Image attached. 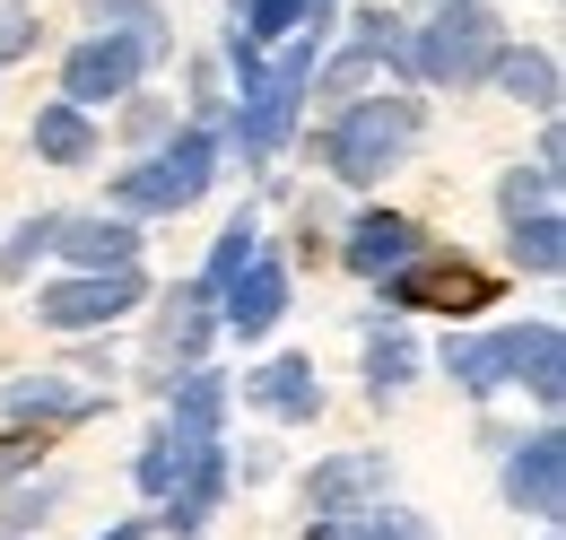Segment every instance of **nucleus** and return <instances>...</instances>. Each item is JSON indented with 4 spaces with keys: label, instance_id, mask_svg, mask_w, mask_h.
Here are the masks:
<instances>
[{
    "label": "nucleus",
    "instance_id": "obj_15",
    "mask_svg": "<svg viewBox=\"0 0 566 540\" xmlns=\"http://www.w3.org/2000/svg\"><path fill=\"white\" fill-rule=\"evenodd\" d=\"M401 262H419V227L392 218V209H366V218L349 227V270L357 279H392Z\"/></svg>",
    "mask_w": 566,
    "mask_h": 540
},
{
    "label": "nucleus",
    "instance_id": "obj_30",
    "mask_svg": "<svg viewBox=\"0 0 566 540\" xmlns=\"http://www.w3.org/2000/svg\"><path fill=\"white\" fill-rule=\"evenodd\" d=\"M401 35H410V27H401L392 9H357L349 18V44L366 53V62H401Z\"/></svg>",
    "mask_w": 566,
    "mask_h": 540
},
{
    "label": "nucleus",
    "instance_id": "obj_13",
    "mask_svg": "<svg viewBox=\"0 0 566 540\" xmlns=\"http://www.w3.org/2000/svg\"><path fill=\"white\" fill-rule=\"evenodd\" d=\"M514 340H523L514 323H505V332H453L444 340V375H453L471 402H489L496 384H514Z\"/></svg>",
    "mask_w": 566,
    "mask_h": 540
},
{
    "label": "nucleus",
    "instance_id": "obj_5",
    "mask_svg": "<svg viewBox=\"0 0 566 540\" xmlns=\"http://www.w3.org/2000/svg\"><path fill=\"white\" fill-rule=\"evenodd\" d=\"M140 297H148L140 262H132V270H71V279H53V288L35 297V314H44L53 332H105V323L132 314Z\"/></svg>",
    "mask_w": 566,
    "mask_h": 540
},
{
    "label": "nucleus",
    "instance_id": "obj_8",
    "mask_svg": "<svg viewBox=\"0 0 566 540\" xmlns=\"http://www.w3.org/2000/svg\"><path fill=\"white\" fill-rule=\"evenodd\" d=\"M227 488H235V463H227V445H184V479L166 488V506H157V523L175 540H192L210 523L218 506H227Z\"/></svg>",
    "mask_w": 566,
    "mask_h": 540
},
{
    "label": "nucleus",
    "instance_id": "obj_32",
    "mask_svg": "<svg viewBox=\"0 0 566 540\" xmlns=\"http://www.w3.org/2000/svg\"><path fill=\"white\" fill-rule=\"evenodd\" d=\"M27 53H35V18L18 0H0V62H27Z\"/></svg>",
    "mask_w": 566,
    "mask_h": 540
},
{
    "label": "nucleus",
    "instance_id": "obj_23",
    "mask_svg": "<svg viewBox=\"0 0 566 540\" xmlns=\"http://www.w3.org/2000/svg\"><path fill=\"white\" fill-rule=\"evenodd\" d=\"M410 375H419V340L410 332H375L366 340V393H375V402H401Z\"/></svg>",
    "mask_w": 566,
    "mask_h": 540
},
{
    "label": "nucleus",
    "instance_id": "obj_26",
    "mask_svg": "<svg viewBox=\"0 0 566 540\" xmlns=\"http://www.w3.org/2000/svg\"><path fill=\"white\" fill-rule=\"evenodd\" d=\"M287 27H305V0H235V44H280Z\"/></svg>",
    "mask_w": 566,
    "mask_h": 540
},
{
    "label": "nucleus",
    "instance_id": "obj_16",
    "mask_svg": "<svg viewBox=\"0 0 566 540\" xmlns=\"http://www.w3.org/2000/svg\"><path fill=\"white\" fill-rule=\"evenodd\" d=\"M218 175V132L210 123H192V132L166 139V157H157V184H166V209H192L201 193H210Z\"/></svg>",
    "mask_w": 566,
    "mask_h": 540
},
{
    "label": "nucleus",
    "instance_id": "obj_9",
    "mask_svg": "<svg viewBox=\"0 0 566 540\" xmlns=\"http://www.w3.org/2000/svg\"><path fill=\"white\" fill-rule=\"evenodd\" d=\"M384 297L392 305H436V314H480L496 297V279L489 270H462V253H453V262H401L384 279Z\"/></svg>",
    "mask_w": 566,
    "mask_h": 540
},
{
    "label": "nucleus",
    "instance_id": "obj_17",
    "mask_svg": "<svg viewBox=\"0 0 566 540\" xmlns=\"http://www.w3.org/2000/svg\"><path fill=\"white\" fill-rule=\"evenodd\" d=\"M210 340H218V305H210V288L192 279V288H175V297H166V357L192 375Z\"/></svg>",
    "mask_w": 566,
    "mask_h": 540
},
{
    "label": "nucleus",
    "instance_id": "obj_31",
    "mask_svg": "<svg viewBox=\"0 0 566 540\" xmlns=\"http://www.w3.org/2000/svg\"><path fill=\"white\" fill-rule=\"evenodd\" d=\"M96 27H123V35H148V44L166 53V18H157L148 0H96Z\"/></svg>",
    "mask_w": 566,
    "mask_h": 540
},
{
    "label": "nucleus",
    "instance_id": "obj_10",
    "mask_svg": "<svg viewBox=\"0 0 566 540\" xmlns=\"http://www.w3.org/2000/svg\"><path fill=\"white\" fill-rule=\"evenodd\" d=\"M244 409H262L271 427H305V418L323 409V375H314V357H296V349L262 357V366L244 375Z\"/></svg>",
    "mask_w": 566,
    "mask_h": 540
},
{
    "label": "nucleus",
    "instance_id": "obj_18",
    "mask_svg": "<svg viewBox=\"0 0 566 540\" xmlns=\"http://www.w3.org/2000/svg\"><path fill=\"white\" fill-rule=\"evenodd\" d=\"M218 418H227V375L192 366L184 393H175V409H166V436H184V445H218Z\"/></svg>",
    "mask_w": 566,
    "mask_h": 540
},
{
    "label": "nucleus",
    "instance_id": "obj_12",
    "mask_svg": "<svg viewBox=\"0 0 566 540\" xmlns=\"http://www.w3.org/2000/svg\"><path fill=\"white\" fill-rule=\"evenodd\" d=\"M53 262H71V270H132L140 262V218H62V227H53Z\"/></svg>",
    "mask_w": 566,
    "mask_h": 540
},
{
    "label": "nucleus",
    "instance_id": "obj_4",
    "mask_svg": "<svg viewBox=\"0 0 566 540\" xmlns=\"http://www.w3.org/2000/svg\"><path fill=\"white\" fill-rule=\"evenodd\" d=\"M157 62V44L148 35H123V27H96V35H78L71 53H62V96L71 105H114V96H132Z\"/></svg>",
    "mask_w": 566,
    "mask_h": 540
},
{
    "label": "nucleus",
    "instance_id": "obj_29",
    "mask_svg": "<svg viewBox=\"0 0 566 540\" xmlns=\"http://www.w3.org/2000/svg\"><path fill=\"white\" fill-rule=\"evenodd\" d=\"M53 227H62V218H27V227H9V245H0V279H35V262L53 253Z\"/></svg>",
    "mask_w": 566,
    "mask_h": 540
},
{
    "label": "nucleus",
    "instance_id": "obj_7",
    "mask_svg": "<svg viewBox=\"0 0 566 540\" xmlns=\"http://www.w3.org/2000/svg\"><path fill=\"white\" fill-rule=\"evenodd\" d=\"M305 497H314L323 523H349L366 506H392V463L384 454H332V463H314Z\"/></svg>",
    "mask_w": 566,
    "mask_h": 540
},
{
    "label": "nucleus",
    "instance_id": "obj_27",
    "mask_svg": "<svg viewBox=\"0 0 566 540\" xmlns=\"http://www.w3.org/2000/svg\"><path fill=\"white\" fill-rule=\"evenodd\" d=\"M496 209H505V227H514V218H541V209H558V175H541V166H514V175L496 184Z\"/></svg>",
    "mask_w": 566,
    "mask_h": 540
},
{
    "label": "nucleus",
    "instance_id": "obj_35",
    "mask_svg": "<svg viewBox=\"0 0 566 540\" xmlns=\"http://www.w3.org/2000/svg\"><path fill=\"white\" fill-rule=\"evenodd\" d=\"M419 9H453V0H419Z\"/></svg>",
    "mask_w": 566,
    "mask_h": 540
},
{
    "label": "nucleus",
    "instance_id": "obj_33",
    "mask_svg": "<svg viewBox=\"0 0 566 540\" xmlns=\"http://www.w3.org/2000/svg\"><path fill=\"white\" fill-rule=\"evenodd\" d=\"M166 123H175L166 105H132V123H123V132H132V139H166Z\"/></svg>",
    "mask_w": 566,
    "mask_h": 540
},
{
    "label": "nucleus",
    "instance_id": "obj_20",
    "mask_svg": "<svg viewBox=\"0 0 566 540\" xmlns=\"http://www.w3.org/2000/svg\"><path fill=\"white\" fill-rule=\"evenodd\" d=\"M0 409H9V427H44V418H78V409H96V402L78 384H62V375H18L0 393Z\"/></svg>",
    "mask_w": 566,
    "mask_h": 540
},
{
    "label": "nucleus",
    "instance_id": "obj_22",
    "mask_svg": "<svg viewBox=\"0 0 566 540\" xmlns=\"http://www.w3.org/2000/svg\"><path fill=\"white\" fill-rule=\"evenodd\" d=\"M305 540H436V523L410 515V506H366V515H349V523H323V515H314Z\"/></svg>",
    "mask_w": 566,
    "mask_h": 540
},
{
    "label": "nucleus",
    "instance_id": "obj_6",
    "mask_svg": "<svg viewBox=\"0 0 566 540\" xmlns=\"http://www.w3.org/2000/svg\"><path fill=\"white\" fill-rule=\"evenodd\" d=\"M496 488H505V506H514V515L558 523V515H566V445H558V427H541L532 445H514Z\"/></svg>",
    "mask_w": 566,
    "mask_h": 540
},
{
    "label": "nucleus",
    "instance_id": "obj_19",
    "mask_svg": "<svg viewBox=\"0 0 566 540\" xmlns=\"http://www.w3.org/2000/svg\"><path fill=\"white\" fill-rule=\"evenodd\" d=\"M489 79L514 96V105H532V114H558V62H549L541 44H505Z\"/></svg>",
    "mask_w": 566,
    "mask_h": 540
},
{
    "label": "nucleus",
    "instance_id": "obj_21",
    "mask_svg": "<svg viewBox=\"0 0 566 540\" xmlns=\"http://www.w3.org/2000/svg\"><path fill=\"white\" fill-rule=\"evenodd\" d=\"M35 157H44V166H87V157H96V123H87V105H71V96L44 105V114H35Z\"/></svg>",
    "mask_w": 566,
    "mask_h": 540
},
{
    "label": "nucleus",
    "instance_id": "obj_24",
    "mask_svg": "<svg viewBox=\"0 0 566 540\" xmlns=\"http://www.w3.org/2000/svg\"><path fill=\"white\" fill-rule=\"evenodd\" d=\"M505 245H514V262L532 270V279H558V270H566V227H558V209L514 218V227H505Z\"/></svg>",
    "mask_w": 566,
    "mask_h": 540
},
{
    "label": "nucleus",
    "instance_id": "obj_2",
    "mask_svg": "<svg viewBox=\"0 0 566 540\" xmlns=\"http://www.w3.org/2000/svg\"><path fill=\"white\" fill-rule=\"evenodd\" d=\"M419 96H357L340 123H323L314 132V148H323V166L340 175V184H357V193H375L410 148H419Z\"/></svg>",
    "mask_w": 566,
    "mask_h": 540
},
{
    "label": "nucleus",
    "instance_id": "obj_3",
    "mask_svg": "<svg viewBox=\"0 0 566 540\" xmlns=\"http://www.w3.org/2000/svg\"><path fill=\"white\" fill-rule=\"evenodd\" d=\"M314 70H323V27H296V44H287V62L235 105V148H244V166H262V157H280L287 132H296V105H305V87H314Z\"/></svg>",
    "mask_w": 566,
    "mask_h": 540
},
{
    "label": "nucleus",
    "instance_id": "obj_14",
    "mask_svg": "<svg viewBox=\"0 0 566 540\" xmlns=\"http://www.w3.org/2000/svg\"><path fill=\"white\" fill-rule=\"evenodd\" d=\"M514 384H532V402L558 418L566 402V323H514Z\"/></svg>",
    "mask_w": 566,
    "mask_h": 540
},
{
    "label": "nucleus",
    "instance_id": "obj_25",
    "mask_svg": "<svg viewBox=\"0 0 566 540\" xmlns=\"http://www.w3.org/2000/svg\"><path fill=\"white\" fill-rule=\"evenodd\" d=\"M253 253H262V227H253V209H244V218H227V236L210 245V270H201V288H210V305L227 297V288H235V270L253 262Z\"/></svg>",
    "mask_w": 566,
    "mask_h": 540
},
{
    "label": "nucleus",
    "instance_id": "obj_28",
    "mask_svg": "<svg viewBox=\"0 0 566 540\" xmlns=\"http://www.w3.org/2000/svg\"><path fill=\"white\" fill-rule=\"evenodd\" d=\"M132 479H140V497H157V506H166V488L184 479V436H166V427H157V436L140 445V463H132Z\"/></svg>",
    "mask_w": 566,
    "mask_h": 540
},
{
    "label": "nucleus",
    "instance_id": "obj_1",
    "mask_svg": "<svg viewBox=\"0 0 566 540\" xmlns=\"http://www.w3.org/2000/svg\"><path fill=\"white\" fill-rule=\"evenodd\" d=\"M496 53H505V27H496V9L489 0H453V9H427V27L419 35H401V62L392 70H410L419 87H489V70Z\"/></svg>",
    "mask_w": 566,
    "mask_h": 540
},
{
    "label": "nucleus",
    "instance_id": "obj_11",
    "mask_svg": "<svg viewBox=\"0 0 566 540\" xmlns=\"http://www.w3.org/2000/svg\"><path fill=\"white\" fill-rule=\"evenodd\" d=\"M280 314H287V262L280 253H253V262L235 270V288L218 297V332L262 340V332H280Z\"/></svg>",
    "mask_w": 566,
    "mask_h": 540
},
{
    "label": "nucleus",
    "instance_id": "obj_34",
    "mask_svg": "<svg viewBox=\"0 0 566 540\" xmlns=\"http://www.w3.org/2000/svg\"><path fill=\"white\" fill-rule=\"evenodd\" d=\"M105 540H148V515H132V523H114Z\"/></svg>",
    "mask_w": 566,
    "mask_h": 540
}]
</instances>
